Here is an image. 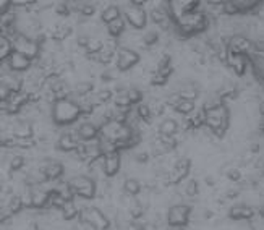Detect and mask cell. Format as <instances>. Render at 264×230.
<instances>
[{"label": "cell", "mask_w": 264, "mask_h": 230, "mask_svg": "<svg viewBox=\"0 0 264 230\" xmlns=\"http://www.w3.org/2000/svg\"><path fill=\"white\" fill-rule=\"evenodd\" d=\"M81 217L89 227H93L96 230H105L109 227L107 217H105L99 209H96V207H86V209L83 211Z\"/></svg>", "instance_id": "277c9868"}, {"label": "cell", "mask_w": 264, "mask_h": 230, "mask_svg": "<svg viewBox=\"0 0 264 230\" xmlns=\"http://www.w3.org/2000/svg\"><path fill=\"white\" fill-rule=\"evenodd\" d=\"M68 188L73 195L76 196H81V198H93L94 192H96V185L91 180L89 177H84V175H78L75 178H71L70 183H68Z\"/></svg>", "instance_id": "3957f363"}, {"label": "cell", "mask_w": 264, "mask_h": 230, "mask_svg": "<svg viewBox=\"0 0 264 230\" xmlns=\"http://www.w3.org/2000/svg\"><path fill=\"white\" fill-rule=\"evenodd\" d=\"M153 20L157 21V23H162L164 20H168V16H167V10L165 8H162V7H157L153 10Z\"/></svg>", "instance_id": "d4e9b609"}, {"label": "cell", "mask_w": 264, "mask_h": 230, "mask_svg": "<svg viewBox=\"0 0 264 230\" xmlns=\"http://www.w3.org/2000/svg\"><path fill=\"white\" fill-rule=\"evenodd\" d=\"M177 128H178V125H177L175 120H173V119H165L159 125V133L162 134V136H168V138H170V136H173V134H175Z\"/></svg>", "instance_id": "9a60e30c"}, {"label": "cell", "mask_w": 264, "mask_h": 230, "mask_svg": "<svg viewBox=\"0 0 264 230\" xmlns=\"http://www.w3.org/2000/svg\"><path fill=\"white\" fill-rule=\"evenodd\" d=\"M250 49H251V44H250V41H246V39H243V37L232 39V50L235 54L243 55V52H246V50H250Z\"/></svg>", "instance_id": "ac0fdd59"}, {"label": "cell", "mask_w": 264, "mask_h": 230, "mask_svg": "<svg viewBox=\"0 0 264 230\" xmlns=\"http://www.w3.org/2000/svg\"><path fill=\"white\" fill-rule=\"evenodd\" d=\"M156 41H157V34H156V33H151V34H148V36L144 37V42L148 44V46H151V44H154Z\"/></svg>", "instance_id": "f546056e"}, {"label": "cell", "mask_w": 264, "mask_h": 230, "mask_svg": "<svg viewBox=\"0 0 264 230\" xmlns=\"http://www.w3.org/2000/svg\"><path fill=\"white\" fill-rule=\"evenodd\" d=\"M64 211H65V217H66V219L75 217V214H76V207H75V204H73V201H71V199L66 201V204L64 206Z\"/></svg>", "instance_id": "484cf974"}, {"label": "cell", "mask_w": 264, "mask_h": 230, "mask_svg": "<svg viewBox=\"0 0 264 230\" xmlns=\"http://www.w3.org/2000/svg\"><path fill=\"white\" fill-rule=\"evenodd\" d=\"M12 42H13L15 52H18L21 55H26V57L31 59V60L39 54V46H37V44L34 41H31L30 37L23 36V34L16 36Z\"/></svg>", "instance_id": "5b68a950"}, {"label": "cell", "mask_w": 264, "mask_h": 230, "mask_svg": "<svg viewBox=\"0 0 264 230\" xmlns=\"http://www.w3.org/2000/svg\"><path fill=\"white\" fill-rule=\"evenodd\" d=\"M188 216H190V207L183 206V204H178V206H173L168 209L167 221L172 227H182L187 224Z\"/></svg>", "instance_id": "52a82bcc"}, {"label": "cell", "mask_w": 264, "mask_h": 230, "mask_svg": "<svg viewBox=\"0 0 264 230\" xmlns=\"http://www.w3.org/2000/svg\"><path fill=\"white\" fill-rule=\"evenodd\" d=\"M138 114H139V117H143V119H149V107L148 105H139L138 107Z\"/></svg>", "instance_id": "f1b7e54d"}, {"label": "cell", "mask_w": 264, "mask_h": 230, "mask_svg": "<svg viewBox=\"0 0 264 230\" xmlns=\"http://www.w3.org/2000/svg\"><path fill=\"white\" fill-rule=\"evenodd\" d=\"M127 94H128V99H130L132 104H136L141 100V93L138 89H127Z\"/></svg>", "instance_id": "4316f807"}, {"label": "cell", "mask_w": 264, "mask_h": 230, "mask_svg": "<svg viewBox=\"0 0 264 230\" xmlns=\"http://www.w3.org/2000/svg\"><path fill=\"white\" fill-rule=\"evenodd\" d=\"M107 28H109V33L112 36H120L123 33V30H125V20L119 18V20L112 21L110 25H107Z\"/></svg>", "instance_id": "7402d4cb"}, {"label": "cell", "mask_w": 264, "mask_h": 230, "mask_svg": "<svg viewBox=\"0 0 264 230\" xmlns=\"http://www.w3.org/2000/svg\"><path fill=\"white\" fill-rule=\"evenodd\" d=\"M54 122L57 125H68L81 115V105L71 99H59L54 105Z\"/></svg>", "instance_id": "6da1fadb"}, {"label": "cell", "mask_w": 264, "mask_h": 230, "mask_svg": "<svg viewBox=\"0 0 264 230\" xmlns=\"http://www.w3.org/2000/svg\"><path fill=\"white\" fill-rule=\"evenodd\" d=\"M229 112L224 105H206V123L209 125L216 133L221 134L227 125Z\"/></svg>", "instance_id": "7a4b0ae2"}, {"label": "cell", "mask_w": 264, "mask_h": 230, "mask_svg": "<svg viewBox=\"0 0 264 230\" xmlns=\"http://www.w3.org/2000/svg\"><path fill=\"white\" fill-rule=\"evenodd\" d=\"M119 167H120V156L119 153H110V154H105L104 158V172L105 175H115L117 172H119Z\"/></svg>", "instance_id": "8fae6325"}, {"label": "cell", "mask_w": 264, "mask_h": 230, "mask_svg": "<svg viewBox=\"0 0 264 230\" xmlns=\"http://www.w3.org/2000/svg\"><path fill=\"white\" fill-rule=\"evenodd\" d=\"M125 192L128 195H138L141 192V185L134 178H128V180H125Z\"/></svg>", "instance_id": "603a6c76"}, {"label": "cell", "mask_w": 264, "mask_h": 230, "mask_svg": "<svg viewBox=\"0 0 264 230\" xmlns=\"http://www.w3.org/2000/svg\"><path fill=\"white\" fill-rule=\"evenodd\" d=\"M253 216V211L246 206H235L230 209V217L233 219H248Z\"/></svg>", "instance_id": "ffe728a7"}, {"label": "cell", "mask_w": 264, "mask_h": 230, "mask_svg": "<svg viewBox=\"0 0 264 230\" xmlns=\"http://www.w3.org/2000/svg\"><path fill=\"white\" fill-rule=\"evenodd\" d=\"M178 96L182 99H187V100H193L196 96H198V88L195 85H183L180 89H178Z\"/></svg>", "instance_id": "d6986e66"}, {"label": "cell", "mask_w": 264, "mask_h": 230, "mask_svg": "<svg viewBox=\"0 0 264 230\" xmlns=\"http://www.w3.org/2000/svg\"><path fill=\"white\" fill-rule=\"evenodd\" d=\"M98 127L94 125V123L91 122H84L81 123L80 127H78V130H76V136L83 139V141H93V139H96L98 136Z\"/></svg>", "instance_id": "30bf717a"}, {"label": "cell", "mask_w": 264, "mask_h": 230, "mask_svg": "<svg viewBox=\"0 0 264 230\" xmlns=\"http://www.w3.org/2000/svg\"><path fill=\"white\" fill-rule=\"evenodd\" d=\"M0 46H2V50H0V55H2L3 60H8L10 55L13 54V42H10L7 37L2 36L0 37Z\"/></svg>", "instance_id": "44dd1931"}, {"label": "cell", "mask_w": 264, "mask_h": 230, "mask_svg": "<svg viewBox=\"0 0 264 230\" xmlns=\"http://www.w3.org/2000/svg\"><path fill=\"white\" fill-rule=\"evenodd\" d=\"M21 165H23V158H15V159H12V169H13V170L20 169Z\"/></svg>", "instance_id": "4dcf8cb0"}, {"label": "cell", "mask_w": 264, "mask_h": 230, "mask_svg": "<svg viewBox=\"0 0 264 230\" xmlns=\"http://www.w3.org/2000/svg\"><path fill=\"white\" fill-rule=\"evenodd\" d=\"M173 107L178 112V114H190V112L195 110V102L193 100H187V99H182L180 96H177V99L173 100Z\"/></svg>", "instance_id": "4fadbf2b"}, {"label": "cell", "mask_w": 264, "mask_h": 230, "mask_svg": "<svg viewBox=\"0 0 264 230\" xmlns=\"http://www.w3.org/2000/svg\"><path fill=\"white\" fill-rule=\"evenodd\" d=\"M50 198V195L46 193V192H42V190H33L31 192V204L33 206H44L49 201Z\"/></svg>", "instance_id": "e0dca14e"}, {"label": "cell", "mask_w": 264, "mask_h": 230, "mask_svg": "<svg viewBox=\"0 0 264 230\" xmlns=\"http://www.w3.org/2000/svg\"><path fill=\"white\" fill-rule=\"evenodd\" d=\"M187 193L190 196H195L196 193H198V183H196L195 180L188 183V188H187Z\"/></svg>", "instance_id": "83f0119b"}, {"label": "cell", "mask_w": 264, "mask_h": 230, "mask_svg": "<svg viewBox=\"0 0 264 230\" xmlns=\"http://www.w3.org/2000/svg\"><path fill=\"white\" fill-rule=\"evenodd\" d=\"M123 18H127V21L136 30H141L146 25V13L144 10L139 7V5L128 3L125 8H123Z\"/></svg>", "instance_id": "8992f818"}, {"label": "cell", "mask_w": 264, "mask_h": 230, "mask_svg": "<svg viewBox=\"0 0 264 230\" xmlns=\"http://www.w3.org/2000/svg\"><path fill=\"white\" fill-rule=\"evenodd\" d=\"M138 62H139V57H138V54L134 52V50L120 49L119 54H117V68L122 70V71L133 68Z\"/></svg>", "instance_id": "ba28073f"}, {"label": "cell", "mask_w": 264, "mask_h": 230, "mask_svg": "<svg viewBox=\"0 0 264 230\" xmlns=\"http://www.w3.org/2000/svg\"><path fill=\"white\" fill-rule=\"evenodd\" d=\"M59 148L64 149V151H71V149L81 148V146H80V138L75 136V134H71V133L62 134L60 139H59Z\"/></svg>", "instance_id": "7c38bea8"}, {"label": "cell", "mask_w": 264, "mask_h": 230, "mask_svg": "<svg viewBox=\"0 0 264 230\" xmlns=\"http://www.w3.org/2000/svg\"><path fill=\"white\" fill-rule=\"evenodd\" d=\"M100 18H102L104 23L110 25L112 21H115V20L122 18V16H120V8L117 7V5H110V7L104 8V12L100 13Z\"/></svg>", "instance_id": "5bb4252c"}, {"label": "cell", "mask_w": 264, "mask_h": 230, "mask_svg": "<svg viewBox=\"0 0 264 230\" xmlns=\"http://www.w3.org/2000/svg\"><path fill=\"white\" fill-rule=\"evenodd\" d=\"M62 173H64V165L60 164V162H49V164L44 167V175H46L47 178H57L60 177Z\"/></svg>", "instance_id": "2e32d148"}, {"label": "cell", "mask_w": 264, "mask_h": 230, "mask_svg": "<svg viewBox=\"0 0 264 230\" xmlns=\"http://www.w3.org/2000/svg\"><path fill=\"white\" fill-rule=\"evenodd\" d=\"M7 64L10 66V70L13 71H25L31 66V59H28L26 55H21L18 52H13L8 57Z\"/></svg>", "instance_id": "9c48e42d"}, {"label": "cell", "mask_w": 264, "mask_h": 230, "mask_svg": "<svg viewBox=\"0 0 264 230\" xmlns=\"http://www.w3.org/2000/svg\"><path fill=\"white\" fill-rule=\"evenodd\" d=\"M15 136H20V138H26V136H31V127L28 123H20L18 127L13 130Z\"/></svg>", "instance_id": "cb8c5ba5"}]
</instances>
